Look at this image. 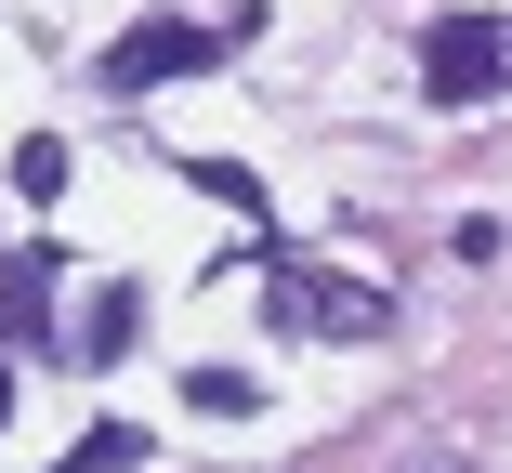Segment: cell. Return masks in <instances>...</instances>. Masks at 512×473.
<instances>
[{
    "mask_svg": "<svg viewBox=\"0 0 512 473\" xmlns=\"http://www.w3.org/2000/svg\"><path fill=\"white\" fill-rule=\"evenodd\" d=\"M421 92L434 106H499L512 92V27L499 14H434L421 27Z\"/></svg>",
    "mask_w": 512,
    "mask_h": 473,
    "instance_id": "obj_1",
    "label": "cell"
},
{
    "mask_svg": "<svg viewBox=\"0 0 512 473\" xmlns=\"http://www.w3.org/2000/svg\"><path fill=\"white\" fill-rule=\"evenodd\" d=\"M276 316L316 329V342H381L394 329V303L368 290V276H329V263H276Z\"/></svg>",
    "mask_w": 512,
    "mask_h": 473,
    "instance_id": "obj_2",
    "label": "cell"
},
{
    "mask_svg": "<svg viewBox=\"0 0 512 473\" xmlns=\"http://www.w3.org/2000/svg\"><path fill=\"white\" fill-rule=\"evenodd\" d=\"M237 27H184V14H145V27H119L106 40V92H119V106H132V92H158V79H197V66H211Z\"/></svg>",
    "mask_w": 512,
    "mask_h": 473,
    "instance_id": "obj_3",
    "label": "cell"
},
{
    "mask_svg": "<svg viewBox=\"0 0 512 473\" xmlns=\"http://www.w3.org/2000/svg\"><path fill=\"white\" fill-rule=\"evenodd\" d=\"M53 355L66 329H53V250H14V263H0V355Z\"/></svg>",
    "mask_w": 512,
    "mask_h": 473,
    "instance_id": "obj_4",
    "label": "cell"
},
{
    "mask_svg": "<svg viewBox=\"0 0 512 473\" xmlns=\"http://www.w3.org/2000/svg\"><path fill=\"white\" fill-rule=\"evenodd\" d=\"M132 342H145V290H132V276H106V290L79 303V329H66V355H92V368H106V355H132Z\"/></svg>",
    "mask_w": 512,
    "mask_h": 473,
    "instance_id": "obj_5",
    "label": "cell"
},
{
    "mask_svg": "<svg viewBox=\"0 0 512 473\" xmlns=\"http://www.w3.org/2000/svg\"><path fill=\"white\" fill-rule=\"evenodd\" d=\"M184 408L197 421H263V382L250 368H184Z\"/></svg>",
    "mask_w": 512,
    "mask_h": 473,
    "instance_id": "obj_6",
    "label": "cell"
},
{
    "mask_svg": "<svg viewBox=\"0 0 512 473\" xmlns=\"http://www.w3.org/2000/svg\"><path fill=\"white\" fill-rule=\"evenodd\" d=\"M53 473H145V421H92V434L53 460Z\"/></svg>",
    "mask_w": 512,
    "mask_h": 473,
    "instance_id": "obj_7",
    "label": "cell"
},
{
    "mask_svg": "<svg viewBox=\"0 0 512 473\" xmlns=\"http://www.w3.org/2000/svg\"><path fill=\"white\" fill-rule=\"evenodd\" d=\"M184 184H197V198H224L237 224L263 211V171H237V158H184Z\"/></svg>",
    "mask_w": 512,
    "mask_h": 473,
    "instance_id": "obj_8",
    "label": "cell"
},
{
    "mask_svg": "<svg viewBox=\"0 0 512 473\" xmlns=\"http://www.w3.org/2000/svg\"><path fill=\"white\" fill-rule=\"evenodd\" d=\"M14 198H66V145H53V132L14 145Z\"/></svg>",
    "mask_w": 512,
    "mask_h": 473,
    "instance_id": "obj_9",
    "label": "cell"
},
{
    "mask_svg": "<svg viewBox=\"0 0 512 473\" xmlns=\"http://www.w3.org/2000/svg\"><path fill=\"white\" fill-rule=\"evenodd\" d=\"M0 421H14V368H0Z\"/></svg>",
    "mask_w": 512,
    "mask_h": 473,
    "instance_id": "obj_10",
    "label": "cell"
}]
</instances>
